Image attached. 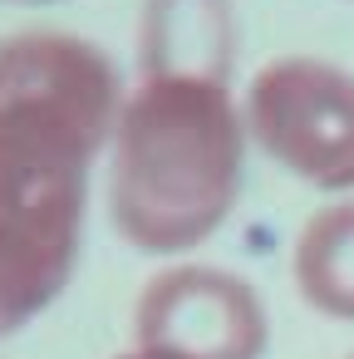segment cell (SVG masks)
<instances>
[{
  "label": "cell",
  "mask_w": 354,
  "mask_h": 359,
  "mask_svg": "<svg viewBox=\"0 0 354 359\" xmlns=\"http://www.w3.org/2000/svg\"><path fill=\"white\" fill-rule=\"evenodd\" d=\"M246 114L226 74L143 69L109 143V222L148 256H187L241 202Z\"/></svg>",
  "instance_id": "6da1fadb"
},
{
  "label": "cell",
  "mask_w": 354,
  "mask_h": 359,
  "mask_svg": "<svg viewBox=\"0 0 354 359\" xmlns=\"http://www.w3.org/2000/svg\"><path fill=\"white\" fill-rule=\"evenodd\" d=\"M118 359H168V354H153V349H133V354H118Z\"/></svg>",
  "instance_id": "ba28073f"
},
{
  "label": "cell",
  "mask_w": 354,
  "mask_h": 359,
  "mask_svg": "<svg viewBox=\"0 0 354 359\" xmlns=\"http://www.w3.org/2000/svg\"><path fill=\"white\" fill-rule=\"evenodd\" d=\"M89 197H0V339L20 334L69 285Z\"/></svg>",
  "instance_id": "5b68a950"
},
{
  "label": "cell",
  "mask_w": 354,
  "mask_h": 359,
  "mask_svg": "<svg viewBox=\"0 0 354 359\" xmlns=\"http://www.w3.org/2000/svg\"><path fill=\"white\" fill-rule=\"evenodd\" d=\"M123 99L114 60L79 35L0 40V197H89Z\"/></svg>",
  "instance_id": "7a4b0ae2"
},
{
  "label": "cell",
  "mask_w": 354,
  "mask_h": 359,
  "mask_svg": "<svg viewBox=\"0 0 354 359\" xmlns=\"http://www.w3.org/2000/svg\"><path fill=\"white\" fill-rule=\"evenodd\" d=\"M266 339L261 295L217 266H172L138 300V349L168 359H261Z\"/></svg>",
  "instance_id": "277c9868"
},
{
  "label": "cell",
  "mask_w": 354,
  "mask_h": 359,
  "mask_svg": "<svg viewBox=\"0 0 354 359\" xmlns=\"http://www.w3.org/2000/svg\"><path fill=\"white\" fill-rule=\"evenodd\" d=\"M246 133L290 177L320 192H354V74L285 55L256 69L246 89Z\"/></svg>",
  "instance_id": "3957f363"
},
{
  "label": "cell",
  "mask_w": 354,
  "mask_h": 359,
  "mask_svg": "<svg viewBox=\"0 0 354 359\" xmlns=\"http://www.w3.org/2000/svg\"><path fill=\"white\" fill-rule=\"evenodd\" d=\"M349 359H354V354H349Z\"/></svg>",
  "instance_id": "9c48e42d"
},
{
  "label": "cell",
  "mask_w": 354,
  "mask_h": 359,
  "mask_svg": "<svg viewBox=\"0 0 354 359\" xmlns=\"http://www.w3.org/2000/svg\"><path fill=\"white\" fill-rule=\"evenodd\" d=\"M231 6L226 0H148L143 69H202L231 74Z\"/></svg>",
  "instance_id": "8992f818"
},
{
  "label": "cell",
  "mask_w": 354,
  "mask_h": 359,
  "mask_svg": "<svg viewBox=\"0 0 354 359\" xmlns=\"http://www.w3.org/2000/svg\"><path fill=\"white\" fill-rule=\"evenodd\" d=\"M295 285L310 310L354 320V202L320 212L295 241Z\"/></svg>",
  "instance_id": "52a82bcc"
}]
</instances>
